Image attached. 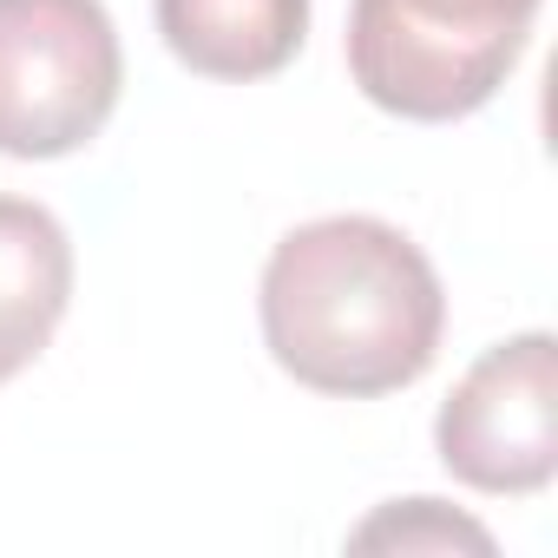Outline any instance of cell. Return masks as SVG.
Returning <instances> with one entry per match:
<instances>
[{
    "mask_svg": "<svg viewBox=\"0 0 558 558\" xmlns=\"http://www.w3.org/2000/svg\"><path fill=\"white\" fill-rule=\"evenodd\" d=\"M349 545H355V551H375V545H401V551H421V545L453 551V545H466V551H493V532L473 525V519H460V512H447L440 499H395V506H381Z\"/></svg>",
    "mask_w": 558,
    "mask_h": 558,
    "instance_id": "cell-7",
    "label": "cell"
},
{
    "mask_svg": "<svg viewBox=\"0 0 558 558\" xmlns=\"http://www.w3.org/2000/svg\"><path fill=\"white\" fill-rule=\"evenodd\" d=\"M440 466L473 493H538L558 473V342L525 329L493 342L440 401Z\"/></svg>",
    "mask_w": 558,
    "mask_h": 558,
    "instance_id": "cell-4",
    "label": "cell"
},
{
    "mask_svg": "<svg viewBox=\"0 0 558 558\" xmlns=\"http://www.w3.org/2000/svg\"><path fill=\"white\" fill-rule=\"evenodd\" d=\"M73 303V236L66 223L0 191V381L34 368Z\"/></svg>",
    "mask_w": 558,
    "mask_h": 558,
    "instance_id": "cell-5",
    "label": "cell"
},
{
    "mask_svg": "<svg viewBox=\"0 0 558 558\" xmlns=\"http://www.w3.org/2000/svg\"><path fill=\"white\" fill-rule=\"evenodd\" d=\"M532 21L538 0H349V73L368 106L447 125L506 86Z\"/></svg>",
    "mask_w": 558,
    "mask_h": 558,
    "instance_id": "cell-2",
    "label": "cell"
},
{
    "mask_svg": "<svg viewBox=\"0 0 558 558\" xmlns=\"http://www.w3.org/2000/svg\"><path fill=\"white\" fill-rule=\"evenodd\" d=\"M125 53L106 0H0V158H66L119 106Z\"/></svg>",
    "mask_w": 558,
    "mask_h": 558,
    "instance_id": "cell-3",
    "label": "cell"
},
{
    "mask_svg": "<svg viewBox=\"0 0 558 558\" xmlns=\"http://www.w3.org/2000/svg\"><path fill=\"white\" fill-rule=\"evenodd\" d=\"M269 362L290 381L342 401L414 388L447 329V290L427 250L388 217L296 223L263 263L256 290Z\"/></svg>",
    "mask_w": 558,
    "mask_h": 558,
    "instance_id": "cell-1",
    "label": "cell"
},
{
    "mask_svg": "<svg viewBox=\"0 0 558 558\" xmlns=\"http://www.w3.org/2000/svg\"><path fill=\"white\" fill-rule=\"evenodd\" d=\"M178 66L204 80H269L310 40V0H151Z\"/></svg>",
    "mask_w": 558,
    "mask_h": 558,
    "instance_id": "cell-6",
    "label": "cell"
}]
</instances>
